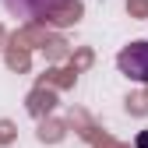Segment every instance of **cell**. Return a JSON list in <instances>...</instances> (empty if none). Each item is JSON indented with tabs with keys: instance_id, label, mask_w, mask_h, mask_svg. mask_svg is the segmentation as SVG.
Segmentation results:
<instances>
[{
	"instance_id": "6da1fadb",
	"label": "cell",
	"mask_w": 148,
	"mask_h": 148,
	"mask_svg": "<svg viewBox=\"0 0 148 148\" xmlns=\"http://www.w3.org/2000/svg\"><path fill=\"white\" fill-rule=\"evenodd\" d=\"M116 67H120V74H127L131 81L148 85V42L138 39V42H131V46H123L120 57H116Z\"/></svg>"
},
{
	"instance_id": "7a4b0ae2",
	"label": "cell",
	"mask_w": 148,
	"mask_h": 148,
	"mask_svg": "<svg viewBox=\"0 0 148 148\" xmlns=\"http://www.w3.org/2000/svg\"><path fill=\"white\" fill-rule=\"evenodd\" d=\"M138 148H148V134H141V138H138Z\"/></svg>"
}]
</instances>
